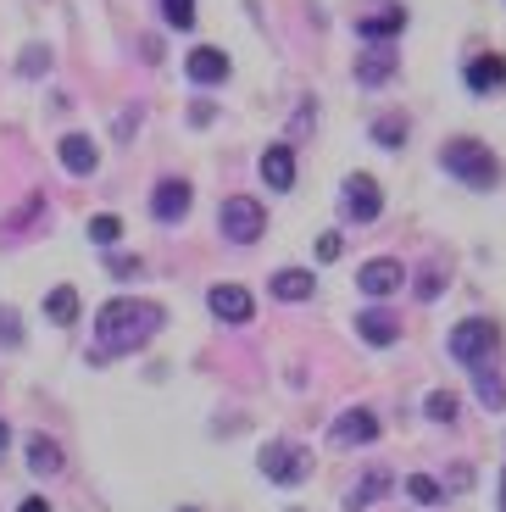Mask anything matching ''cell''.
Instances as JSON below:
<instances>
[{"instance_id":"1","label":"cell","mask_w":506,"mask_h":512,"mask_svg":"<svg viewBox=\"0 0 506 512\" xmlns=\"http://www.w3.org/2000/svg\"><path fill=\"white\" fill-rule=\"evenodd\" d=\"M167 312L156 301H134V295H117L95 312V362L101 357H123V351H140L156 329H162Z\"/></svg>"},{"instance_id":"2","label":"cell","mask_w":506,"mask_h":512,"mask_svg":"<svg viewBox=\"0 0 506 512\" xmlns=\"http://www.w3.org/2000/svg\"><path fill=\"white\" fill-rule=\"evenodd\" d=\"M440 167L451 179H462L468 190H490V184L501 179V162H495L490 145H479V140H451L440 151Z\"/></svg>"},{"instance_id":"3","label":"cell","mask_w":506,"mask_h":512,"mask_svg":"<svg viewBox=\"0 0 506 512\" xmlns=\"http://www.w3.org/2000/svg\"><path fill=\"white\" fill-rule=\"evenodd\" d=\"M501 346V329H495L490 318H468L451 329V357L462 362V368H479V362H490V351Z\"/></svg>"},{"instance_id":"4","label":"cell","mask_w":506,"mask_h":512,"mask_svg":"<svg viewBox=\"0 0 506 512\" xmlns=\"http://www.w3.org/2000/svg\"><path fill=\"white\" fill-rule=\"evenodd\" d=\"M217 229H223L234 245H251V240H262L267 218H262V206H256L251 195H228V201L217 206Z\"/></svg>"},{"instance_id":"5","label":"cell","mask_w":506,"mask_h":512,"mask_svg":"<svg viewBox=\"0 0 506 512\" xmlns=\"http://www.w3.org/2000/svg\"><path fill=\"white\" fill-rule=\"evenodd\" d=\"M306 468H312V457H306L295 440H273V446H262V474L273 479V485H301Z\"/></svg>"},{"instance_id":"6","label":"cell","mask_w":506,"mask_h":512,"mask_svg":"<svg viewBox=\"0 0 506 512\" xmlns=\"http://www.w3.org/2000/svg\"><path fill=\"white\" fill-rule=\"evenodd\" d=\"M345 212H351L356 223H373L384 212V195H379V179H373V173H351V179H345Z\"/></svg>"},{"instance_id":"7","label":"cell","mask_w":506,"mask_h":512,"mask_svg":"<svg viewBox=\"0 0 506 512\" xmlns=\"http://www.w3.org/2000/svg\"><path fill=\"white\" fill-rule=\"evenodd\" d=\"M206 307H212V318H223V323H251L256 301L240 290V284H212V290H206Z\"/></svg>"},{"instance_id":"8","label":"cell","mask_w":506,"mask_h":512,"mask_svg":"<svg viewBox=\"0 0 506 512\" xmlns=\"http://www.w3.org/2000/svg\"><path fill=\"white\" fill-rule=\"evenodd\" d=\"M401 262H395V256H373V262H367L362 273H356V284H362V295H373V301H379V295H395L401 290Z\"/></svg>"},{"instance_id":"9","label":"cell","mask_w":506,"mask_h":512,"mask_svg":"<svg viewBox=\"0 0 506 512\" xmlns=\"http://www.w3.org/2000/svg\"><path fill=\"white\" fill-rule=\"evenodd\" d=\"M190 184L184 179H162L156 184V195H151V212H156V223H178L184 218V212H190Z\"/></svg>"},{"instance_id":"10","label":"cell","mask_w":506,"mask_h":512,"mask_svg":"<svg viewBox=\"0 0 506 512\" xmlns=\"http://www.w3.org/2000/svg\"><path fill=\"white\" fill-rule=\"evenodd\" d=\"M334 446H367V440H379V418H373V412H345V418H334Z\"/></svg>"},{"instance_id":"11","label":"cell","mask_w":506,"mask_h":512,"mask_svg":"<svg viewBox=\"0 0 506 512\" xmlns=\"http://www.w3.org/2000/svg\"><path fill=\"white\" fill-rule=\"evenodd\" d=\"M262 184L267 190H290L295 184V151L290 145H267L262 151Z\"/></svg>"},{"instance_id":"12","label":"cell","mask_w":506,"mask_h":512,"mask_svg":"<svg viewBox=\"0 0 506 512\" xmlns=\"http://www.w3.org/2000/svg\"><path fill=\"white\" fill-rule=\"evenodd\" d=\"M356 334H362L367 346H395V340H401V323H395L390 312L367 307V312H356Z\"/></svg>"},{"instance_id":"13","label":"cell","mask_w":506,"mask_h":512,"mask_svg":"<svg viewBox=\"0 0 506 512\" xmlns=\"http://www.w3.org/2000/svg\"><path fill=\"white\" fill-rule=\"evenodd\" d=\"M406 28V12L401 6H379V12H367V17H356V39H390V34H401Z\"/></svg>"},{"instance_id":"14","label":"cell","mask_w":506,"mask_h":512,"mask_svg":"<svg viewBox=\"0 0 506 512\" xmlns=\"http://www.w3.org/2000/svg\"><path fill=\"white\" fill-rule=\"evenodd\" d=\"M506 84V56H473L468 62V90L473 95H490Z\"/></svg>"},{"instance_id":"15","label":"cell","mask_w":506,"mask_h":512,"mask_svg":"<svg viewBox=\"0 0 506 512\" xmlns=\"http://www.w3.org/2000/svg\"><path fill=\"white\" fill-rule=\"evenodd\" d=\"M184 73H190L195 84H217V78H228V56L217 51V45H201V51H190Z\"/></svg>"},{"instance_id":"16","label":"cell","mask_w":506,"mask_h":512,"mask_svg":"<svg viewBox=\"0 0 506 512\" xmlns=\"http://www.w3.org/2000/svg\"><path fill=\"white\" fill-rule=\"evenodd\" d=\"M390 73H395V51H384V45H373L367 56H356V84H367V90H379Z\"/></svg>"},{"instance_id":"17","label":"cell","mask_w":506,"mask_h":512,"mask_svg":"<svg viewBox=\"0 0 506 512\" xmlns=\"http://www.w3.org/2000/svg\"><path fill=\"white\" fill-rule=\"evenodd\" d=\"M95 162H101V151H95L89 134H67L62 140V167L67 173H95Z\"/></svg>"},{"instance_id":"18","label":"cell","mask_w":506,"mask_h":512,"mask_svg":"<svg viewBox=\"0 0 506 512\" xmlns=\"http://www.w3.org/2000/svg\"><path fill=\"white\" fill-rule=\"evenodd\" d=\"M28 468H34L39 479L62 474V446H56V440H45V435H34V440H28Z\"/></svg>"},{"instance_id":"19","label":"cell","mask_w":506,"mask_h":512,"mask_svg":"<svg viewBox=\"0 0 506 512\" xmlns=\"http://www.w3.org/2000/svg\"><path fill=\"white\" fill-rule=\"evenodd\" d=\"M384 490H390V474H384V468H373V474H362V479L351 485V496H345V507H351V512H362V507H373V501H379Z\"/></svg>"},{"instance_id":"20","label":"cell","mask_w":506,"mask_h":512,"mask_svg":"<svg viewBox=\"0 0 506 512\" xmlns=\"http://www.w3.org/2000/svg\"><path fill=\"white\" fill-rule=\"evenodd\" d=\"M267 284H273L279 301H306V295H312V273H306V268H279Z\"/></svg>"},{"instance_id":"21","label":"cell","mask_w":506,"mask_h":512,"mask_svg":"<svg viewBox=\"0 0 506 512\" xmlns=\"http://www.w3.org/2000/svg\"><path fill=\"white\" fill-rule=\"evenodd\" d=\"M45 318H51V323H73L78 318V290H73V284H62V290L45 295Z\"/></svg>"},{"instance_id":"22","label":"cell","mask_w":506,"mask_h":512,"mask_svg":"<svg viewBox=\"0 0 506 512\" xmlns=\"http://www.w3.org/2000/svg\"><path fill=\"white\" fill-rule=\"evenodd\" d=\"M473 390H479V401H484V407H490V412H501V407H506V384L495 379V373L473 368Z\"/></svg>"},{"instance_id":"23","label":"cell","mask_w":506,"mask_h":512,"mask_svg":"<svg viewBox=\"0 0 506 512\" xmlns=\"http://www.w3.org/2000/svg\"><path fill=\"white\" fill-rule=\"evenodd\" d=\"M373 140H379L384 151H401L406 145V117H379V123H373Z\"/></svg>"},{"instance_id":"24","label":"cell","mask_w":506,"mask_h":512,"mask_svg":"<svg viewBox=\"0 0 506 512\" xmlns=\"http://www.w3.org/2000/svg\"><path fill=\"white\" fill-rule=\"evenodd\" d=\"M406 496H412V501H423V507H440V501H445V490L434 485L429 474H412V479H406Z\"/></svg>"},{"instance_id":"25","label":"cell","mask_w":506,"mask_h":512,"mask_svg":"<svg viewBox=\"0 0 506 512\" xmlns=\"http://www.w3.org/2000/svg\"><path fill=\"white\" fill-rule=\"evenodd\" d=\"M162 17H167V28H195V0H162Z\"/></svg>"},{"instance_id":"26","label":"cell","mask_w":506,"mask_h":512,"mask_svg":"<svg viewBox=\"0 0 506 512\" xmlns=\"http://www.w3.org/2000/svg\"><path fill=\"white\" fill-rule=\"evenodd\" d=\"M117 234H123V223H117L112 212H101V218H89V240H95V245H117Z\"/></svg>"},{"instance_id":"27","label":"cell","mask_w":506,"mask_h":512,"mask_svg":"<svg viewBox=\"0 0 506 512\" xmlns=\"http://www.w3.org/2000/svg\"><path fill=\"white\" fill-rule=\"evenodd\" d=\"M429 418L434 423H456V396H451V390H434V396H429Z\"/></svg>"},{"instance_id":"28","label":"cell","mask_w":506,"mask_h":512,"mask_svg":"<svg viewBox=\"0 0 506 512\" xmlns=\"http://www.w3.org/2000/svg\"><path fill=\"white\" fill-rule=\"evenodd\" d=\"M17 340H23V329H17V312L0 307V346H17Z\"/></svg>"},{"instance_id":"29","label":"cell","mask_w":506,"mask_h":512,"mask_svg":"<svg viewBox=\"0 0 506 512\" xmlns=\"http://www.w3.org/2000/svg\"><path fill=\"white\" fill-rule=\"evenodd\" d=\"M39 67H51V56L39 51V45H28V51H23V73H39Z\"/></svg>"},{"instance_id":"30","label":"cell","mask_w":506,"mask_h":512,"mask_svg":"<svg viewBox=\"0 0 506 512\" xmlns=\"http://www.w3.org/2000/svg\"><path fill=\"white\" fill-rule=\"evenodd\" d=\"M317 256H323V262H334V256H340V234H323V240H317Z\"/></svg>"},{"instance_id":"31","label":"cell","mask_w":506,"mask_h":512,"mask_svg":"<svg viewBox=\"0 0 506 512\" xmlns=\"http://www.w3.org/2000/svg\"><path fill=\"white\" fill-rule=\"evenodd\" d=\"M418 295H423V301H434V295H440V273H423V279H418Z\"/></svg>"},{"instance_id":"32","label":"cell","mask_w":506,"mask_h":512,"mask_svg":"<svg viewBox=\"0 0 506 512\" xmlns=\"http://www.w3.org/2000/svg\"><path fill=\"white\" fill-rule=\"evenodd\" d=\"M112 273H140V256H112Z\"/></svg>"},{"instance_id":"33","label":"cell","mask_w":506,"mask_h":512,"mask_svg":"<svg viewBox=\"0 0 506 512\" xmlns=\"http://www.w3.org/2000/svg\"><path fill=\"white\" fill-rule=\"evenodd\" d=\"M17 512H51V501H39V496H34V501H23Z\"/></svg>"},{"instance_id":"34","label":"cell","mask_w":506,"mask_h":512,"mask_svg":"<svg viewBox=\"0 0 506 512\" xmlns=\"http://www.w3.org/2000/svg\"><path fill=\"white\" fill-rule=\"evenodd\" d=\"M6 440H12V429H6V423H0V457H6Z\"/></svg>"},{"instance_id":"35","label":"cell","mask_w":506,"mask_h":512,"mask_svg":"<svg viewBox=\"0 0 506 512\" xmlns=\"http://www.w3.org/2000/svg\"><path fill=\"white\" fill-rule=\"evenodd\" d=\"M501 512H506V468H501Z\"/></svg>"},{"instance_id":"36","label":"cell","mask_w":506,"mask_h":512,"mask_svg":"<svg viewBox=\"0 0 506 512\" xmlns=\"http://www.w3.org/2000/svg\"><path fill=\"white\" fill-rule=\"evenodd\" d=\"M184 512H190V507H184Z\"/></svg>"}]
</instances>
